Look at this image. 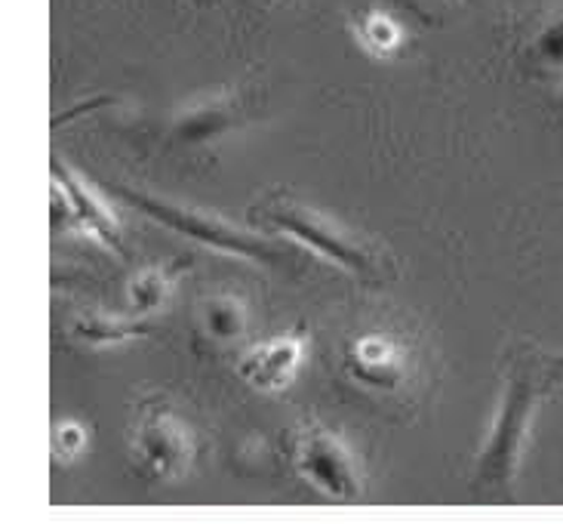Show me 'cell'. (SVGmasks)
Returning a JSON list of instances; mask_svg holds the SVG:
<instances>
[{"label":"cell","mask_w":563,"mask_h":524,"mask_svg":"<svg viewBox=\"0 0 563 524\" xmlns=\"http://www.w3.org/2000/svg\"><path fill=\"white\" fill-rule=\"evenodd\" d=\"M349 370L354 380L379 392H397L407 383L410 354L391 337H361L351 342Z\"/></svg>","instance_id":"ba28073f"},{"label":"cell","mask_w":563,"mask_h":524,"mask_svg":"<svg viewBox=\"0 0 563 524\" xmlns=\"http://www.w3.org/2000/svg\"><path fill=\"white\" fill-rule=\"evenodd\" d=\"M296 462L299 472L308 476L320 491L333 500H354L361 493V469L342 438L323 429L318 423H308L296 438Z\"/></svg>","instance_id":"8992f818"},{"label":"cell","mask_w":563,"mask_h":524,"mask_svg":"<svg viewBox=\"0 0 563 524\" xmlns=\"http://www.w3.org/2000/svg\"><path fill=\"white\" fill-rule=\"evenodd\" d=\"M84 426L77 423H62L59 429L53 432V457H59L62 462L75 460L77 454L84 450Z\"/></svg>","instance_id":"5bb4252c"},{"label":"cell","mask_w":563,"mask_h":524,"mask_svg":"<svg viewBox=\"0 0 563 524\" xmlns=\"http://www.w3.org/2000/svg\"><path fill=\"white\" fill-rule=\"evenodd\" d=\"M139 466L154 481H173L188 472L195 460V435L183 416L164 401H148L139 411L136 432H133Z\"/></svg>","instance_id":"277c9868"},{"label":"cell","mask_w":563,"mask_h":524,"mask_svg":"<svg viewBox=\"0 0 563 524\" xmlns=\"http://www.w3.org/2000/svg\"><path fill=\"white\" fill-rule=\"evenodd\" d=\"M111 195H118L126 204H133L136 210L148 214L154 222L167 226V229L179 231L185 238L198 241V244L213 247V250H222V253H231V256H244V260L253 262H277L280 253L275 247L268 244L265 238H256L250 231L238 229L225 222L222 216L210 214V210H200V207H191V204H176V200L154 198L148 192H139V188H130V185H108Z\"/></svg>","instance_id":"7a4b0ae2"},{"label":"cell","mask_w":563,"mask_h":524,"mask_svg":"<svg viewBox=\"0 0 563 524\" xmlns=\"http://www.w3.org/2000/svg\"><path fill=\"white\" fill-rule=\"evenodd\" d=\"M361 37L366 46L379 53H391L400 44V29L395 25V19H388L385 13H369L361 19Z\"/></svg>","instance_id":"4fadbf2b"},{"label":"cell","mask_w":563,"mask_h":524,"mask_svg":"<svg viewBox=\"0 0 563 524\" xmlns=\"http://www.w3.org/2000/svg\"><path fill=\"white\" fill-rule=\"evenodd\" d=\"M305 358V330L268 339L241 358V376L262 392H284Z\"/></svg>","instance_id":"52a82bcc"},{"label":"cell","mask_w":563,"mask_h":524,"mask_svg":"<svg viewBox=\"0 0 563 524\" xmlns=\"http://www.w3.org/2000/svg\"><path fill=\"white\" fill-rule=\"evenodd\" d=\"M244 123V106L234 92H210L185 108L176 118V139L200 145Z\"/></svg>","instance_id":"9c48e42d"},{"label":"cell","mask_w":563,"mask_h":524,"mask_svg":"<svg viewBox=\"0 0 563 524\" xmlns=\"http://www.w3.org/2000/svg\"><path fill=\"white\" fill-rule=\"evenodd\" d=\"M169 293V272H164L161 265L142 269L133 281H130V299L139 315H148L154 308L167 299Z\"/></svg>","instance_id":"7c38bea8"},{"label":"cell","mask_w":563,"mask_h":524,"mask_svg":"<svg viewBox=\"0 0 563 524\" xmlns=\"http://www.w3.org/2000/svg\"><path fill=\"white\" fill-rule=\"evenodd\" d=\"M68 222L80 231H90L92 238H99L114 253L123 250L121 222L108 210L102 195L62 157H53V226L62 229Z\"/></svg>","instance_id":"5b68a950"},{"label":"cell","mask_w":563,"mask_h":524,"mask_svg":"<svg viewBox=\"0 0 563 524\" xmlns=\"http://www.w3.org/2000/svg\"><path fill=\"white\" fill-rule=\"evenodd\" d=\"M549 385L539 380L530 364H520L508 380L505 389L503 407L496 416V426L489 432L484 454H481V481L489 488H508L520 469V457H523V445L530 435V423H533L536 404L545 395Z\"/></svg>","instance_id":"3957f363"},{"label":"cell","mask_w":563,"mask_h":524,"mask_svg":"<svg viewBox=\"0 0 563 524\" xmlns=\"http://www.w3.org/2000/svg\"><path fill=\"white\" fill-rule=\"evenodd\" d=\"M256 216H265L272 226L287 231L289 238H296L299 244L314 250L318 256L335 262L342 269H349L354 275L379 277L382 269H385V262L376 253V247H369L361 238H354L335 219L323 216L314 207L302 204V200L272 195L265 204L256 207Z\"/></svg>","instance_id":"6da1fadb"},{"label":"cell","mask_w":563,"mask_h":524,"mask_svg":"<svg viewBox=\"0 0 563 524\" xmlns=\"http://www.w3.org/2000/svg\"><path fill=\"white\" fill-rule=\"evenodd\" d=\"M200 318H203V327L216 342H234V339L244 337L246 308L234 296H210L200 308Z\"/></svg>","instance_id":"8fae6325"},{"label":"cell","mask_w":563,"mask_h":524,"mask_svg":"<svg viewBox=\"0 0 563 524\" xmlns=\"http://www.w3.org/2000/svg\"><path fill=\"white\" fill-rule=\"evenodd\" d=\"M75 334L90 346H108V342H126L152 334V324L142 315L136 318H121V315H102V312H84L77 315Z\"/></svg>","instance_id":"30bf717a"}]
</instances>
